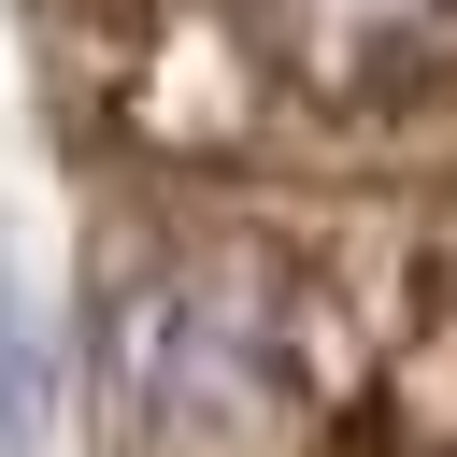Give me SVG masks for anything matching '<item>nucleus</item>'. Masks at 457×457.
<instances>
[{
  "label": "nucleus",
  "instance_id": "obj_3",
  "mask_svg": "<svg viewBox=\"0 0 457 457\" xmlns=\"http://www.w3.org/2000/svg\"><path fill=\"white\" fill-rule=\"evenodd\" d=\"M29 428H43V371H29V314L0 300V457H14Z\"/></svg>",
  "mask_w": 457,
  "mask_h": 457
},
{
  "label": "nucleus",
  "instance_id": "obj_2",
  "mask_svg": "<svg viewBox=\"0 0 457 457\" xmlns=\"http://www.w3.org/2000/svg\"><path fill=\"white\" fill-rule=\"evenodd\" d=\"M228 14L314 100H400L457 57V0H228Z\"/></svg>",
  "mask_w": 457,
  "mask_h": 457
},
{
  "label": "nucleus",
  "instance_id": "obj_1",
  "mask_svg": "<svg viewBox=\"0 0 457 457\" xmlns=\"http://www.w3.org/2000/svg\"><path fill=\"white\" fill-rule=\"evenodd\" d=\"M129 400L143 457H300L314 328L257 271H157L129 300Z\"/></svg>",
  "mask_w": 457,
  "mask_h": 457
}]
</instances>
